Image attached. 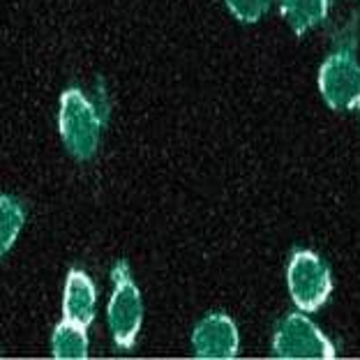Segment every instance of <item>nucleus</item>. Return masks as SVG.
<instances>
[{"instance_id": "obj_1", "label": "nucleus", "mask_w": 360, "mask_h": 360, "mask_svg": "<svg viewBox=\"0 0 360 360\" xmlns=\"http://www.w3.org/2000/svg\"><path fill=\"white\" fill-rule=\"evenodd\" d=\"M319 90L335 111L354 109L360 104V63L356 60V32L340 39L319 72Z\"/></svg>"}, {"instance_id": "obj_2", "label": "nucleus", "mask_w": 360, "mask_h": 360, "mask_svg": "<svg viewBox=\"0 0 360 360\" xmlns=\"http://www.w3.org/2000/svg\"><path fill=\"white\" fill-rule=\"evenodd\" d=\"M102 120L95 106L77 88L65 90L60 97V136L65 148L77 160L93 158L100 143Z\"/></svg>"}, {"instance_id": "obj_3", "label": "nucleus", "mask_w": 360, "mask_h": 360, "mask_svg": "<svg viewBox=\"0 0 360 360\" xmlns=\"http://www.w3.org/2000/svg\"><path fill=\"white\" fill-rule=\"evenodd\" d=\"M141 293L129 277L127 264H118L113 268V296L109 300V328L116 347L129 349L134 345L141 330Z\"/></svg>"}, {"instance_id": "obj_4", "label": "nucleus", "mask_w": 360, "mask_h": 360, "mask_svg": "<svg viewBox=\"0 0 360 360\" xmlns=\"http://www.w3.org/2000/svg\"><path fill=\"white\" fill-rule=\"evenodd\" d=\"M286 284L293 302L302 312H314L330 296V270L314 252H296L286 270Z\"/></svg>"}, {"instance_id": "obj_5", "label": "nucleus", "mask_w": 360, "mask_h": 360, "mask_svg": "<svg viewBox=\"0 0 360 360\" xmlns=\"http://www.w3.org/2000/svg\"><path fill=\"white\" fill-rule=\"evenodd\" d=\"M275 356L280 358H333L335 349L326 335L302 314L284 316L273 338Z\"/></svg>"}, {"instance_id": "obj_6", "label": "nucleus", "mask_w": 360, "mask_h": 360, "mask_svg": "<svg viewBox=\"0 0 360 360\" xmlns=\"http://www.w3.org/2000/svg\"><path fill=\"white\" fill-rule=\"evenodd\" d=\"M192 345L199 358H233L238 354V328L226 314H208L196 323Z\"/></svg>"}, {"instance_id": "obj_7", "label": "nucleus", "mask_w": 360, "mask_h": 360, "mask_svg": "<svg viewBox=\"0 0 360 360\" xmlns=\"http://www.w3.org/2000/svg\"><path fill=\"white\" fill-rule=\"evenodd\" d=\"M65 319L79 326H88L95 319V286L90 277L81 270H72L65 282V298H63Z\"/></svg>"}, {"instance_id": "obj_8", "label": "nucleus", "mask_w": 360, "mask_h": 360, "mask_svg": "<svg viewBox=\"0 0 360 360\" xmlns=\"http://www.w3.org/2000/svg\"><path fill=\"white\" fill-rule=\"evenodd\" d=\"M53 356L60 360H81L88 356V338H86V326H79L70 319H65L63 323L56 326L53 338H51Z\"/></svg>"}, {"instance_id": "obj_9", "label": "nucleus", "mask_w": 360, "mask_h": 360, "mask_svg": "<svg viewBox=\"0 0 360 360\" xmlns=\"http://www.w3.org/2000/svg\"><path fill=\"white\" fill-rule=\"evenodd\" d=\"M282 14L293 32H307L328 14V0H282Z\"/></svg>"}, {"instance_id": "obj_10", "label": "nucleus", "mask_w": 360, "mask_h": 360, "mask_svg": "<svg viewBox=\"0 0 360 360\" xmlns=\"http://www.w3.org/2000/svg\"><path fill=\"white\" fill-rule=\"evenodd\" d=\"M23 226V210L14 199H10L7 194H3L0 199V245H3V255L12 248V243L16 240Z\"/></svg>"}, {"instance_id": "obj_11", "label": "nucleus", "mask_w": 360, "mask_h": 360, "mask_svg": "<svg viewBox=\"0 0 360 360\" xmlns=\"http://www.w3.org/2000/svg\"><path fill=\"white\" fill-rule=\"evenodd\" d=\"M224 3L236 19H240L245 23H255L264 16L270 0H224Z\"/></svg>"}, {"instance_id": "obj_12", "label": "nucleus", "mask_w": 360, "mask_h": 360, "mask_svg": "<svg viewBox=\"0 0 360 360\" xmlns=\"http://www.w3.org/2000/svg\"><path fill=\"white\" fill-rule=\"evenodd\" d=\"M358 106H360V104H358Z\"/></svg>"}]
</instances>
